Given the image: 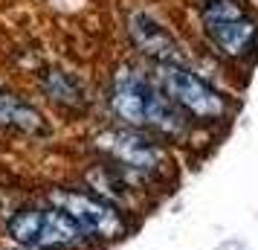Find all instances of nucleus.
<instances>
[{
    "mask_svg": "<svg viewBox=\"0 0 258 250\" xmlns=\"http://www.w3.org/2000/svg\"><path fill=\"white\" fill-rule=\"evenodd\" d=\"M96 145H99L119 169H125V175L157 178V175L165 172V152L140 131L113 128V131L99 134V137H96Z\"/></svg>",
    "mask_w": 258,
    "mask_h": 250,
    "instance_id": "20e7f679",
    "label": "nucleus"
},
{
    "mask_svg": "<svg viewBox=\"0 0 258 250\" xmlns=\"http://www.w3.org/2000/svg\"><path fill=\"white\" fill-rule=\"evenodd\" d=\"M44 90H47L49 99H55L61 105H84V93L82 84L73 79L70 73L52 70L44 76Z\"/></svg>",
    "mask_w": 258,
    "mask_h": 250,
    "instance_id": "1a4fd4ad",
    "label": "nucleus"
},
{
    "mask_svg": "<svg viewBox=\"0 0 258 250\" xmlns=\"http://www.w3.org/2000/svg\"><path fill=\"white\" fill-rule=\"evenodd\" d=\"M9 236L24 247H67L84 236L61 210H21L9 218Z\"/></svg>",
    "mask_w": 258,
    "mask_h": 250,
    "instance_id": "39448f33",
    "label": "nucleus"
},
{
    "mask_svg": "<svg viewBox=\"0 0 258 250\" xmlns=\"http://www.w3.org/2000/svg\"><path fill=\"white\" fill-rule=\"evenodd\" d=\"M0 128H18V131H41L44 117L35 108L24 102L21 96L0 87Z\"/></svg>",
    "mask_w": 258,
    "mask_h": 250,
    "instance_id": "6e6552de",
    "label": "nucleus"
},
{
    "mask_svg": "<svg viewBox=\"0 0 258 250\" xmlns=\"http://www.w3.org/2000/svg\"><path fill=\"white\" fill-rule=\"evenodd\" d=\"M157 82H160V93L171 105L183 108L188 117L200 122H215L226 114L223 96L203 82L198 73L188 70L186 64H157Z\"/></svg>",
    "mask_w": 258,
    "mask_h": 250,
    "instance_id": "f03ea898",
    "label": "nucleus"
},
{
    "mask_svg": "<svg viewBox=\"0 0 258 250\" xmlns=\"http://www.w3.org/2000/svg\"><path fill=\"white\" fill-rule=\"evenodd\" d=\"M128 29H131L134 44H137L145 56H151L157 64H183L180 53H177L174 38L168 35V29H165L163 24H157L151 15H145V12L131 15Z\"/></svg>",
    "mask_w": 258,
    "mask_h": 250,
    "instance_id": "0eeeda50",
    "label": "nucleus"
},
{
    "mask_svg": "<svg viewBox=\"0 0 258 250\" xmlns=\"http://www.w3.org/2000/svg\"><path fill=\"white\" fill-rule=\"evenodd\" d=\"M49 201L67 218H73V224L82 233L116 238L125 230V221H122L119 210L113 204H107L102 195H90V192H79V189H52Z\"/></svg>",
    "mask_w": 258,
    "mask_h": 250,
    "instance_id": "423d86ee",
    "label": "nucleus"
},
{
    "mask_svg": "<svg viewBox=\"0 0 258 250\" xmlns=\"http://www.w3.org/2000/svg\"><path fill=\"white\" fill-rule=\"evenodd\" d=\"M200 18L209 41L232 59L244 56L258 35L255 18L241 0H200Z\"/></svg>",
    "mask_w": 258,
    "mask_h": 250,
    "instance_id": "7ed1b4c3",
    "label": "nucleus"
},
{
    "mask_svg": "<svg viewBox=\"0 0 258 250\" xmlns=\"http://www.w3.org/2000/svg\"><path fill=\"white\" fill-rule=\"evenodd\" d=\"M110 105L116 111V117L131 122V125L160 128L168 134L180 131V125H183V119L171 108V102L145 76H140L131 67H122L116 73L113 90H110Z\"/></svg>",
    "mask_w": 258,
    "mask_h": 250,
    "instance_id": "f257e3e1",
    "label": "nucleus"
}]
</instances>
